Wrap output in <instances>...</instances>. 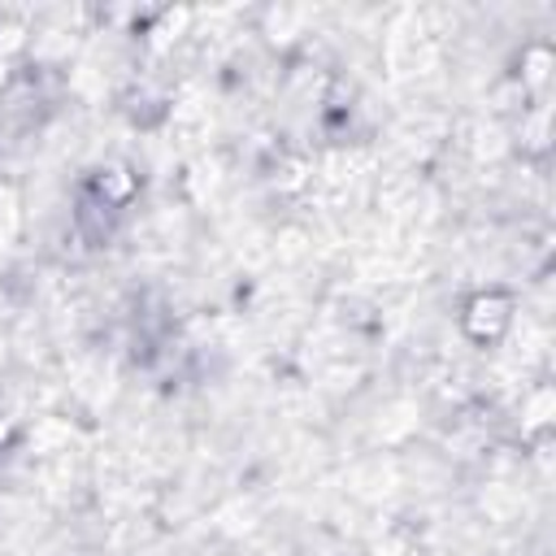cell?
Masks as SVG:
<instances>
[{
    "label": "cell",
    "instance_id": "cell-8",
    "mask_svg": "<svg viewBox=\"0 0 556 556\" xmlns=\"http://www.w3.org/2000/svg\"><path fill=\"white\" fill-rule=\"evenodd\" d=\"M4 83H9V52L0 48V87H4Z\"/></svg>",
    "mask_w": 556,
    "mask_h": 556
},
{
    "label": "cell",
    "instance_id": "cell-4",
    "mask_svg": "<svg viewBox=\"0 0 556 556\" xmlns=\"http://www.w3.org/2000/svg\"><path fill=\"white\" fill-rule=\"evenodd\" d=\"M113 222H117V213L113 208H104L96 195H87L83 187H78V208H74V230L91 243V248H100L109 235H113Z\"/></svg>",
    "mask_w": 556,
    "mask_h": 556
},
{
    "label": "cell",
    "instance_id": "cell-5",
    "mask_svg": "<svg viewBox=\"0 0 556 556\" xmlns=\"http://www.w3.org/2000/svg\"><path fill=\"white\" fill-rule=\"evenodd\" d=\"M517 139L526 156H543L552 148V100H530V109L521 113Z\"/></svg>",
    "mask_w": 556,
    "mask_h": 556
},
{
    "label": "cell",
    "instance_id": "cell-1",
    "mask_svg": "<svg viewBox=\"0 0 556 556\" xmlns=\"http://www.w3.org/2000/svg\"><path fill=\"white\" fill-rule=\"evenodd\" d=\"M517 326V295L508 287H478L460 304V334L478 348L504 343V334Z\"/></svg>",
    "mask_w": 556,
    "mask_h": 556
},
{
    "label": "cell",
    "instance_id": "cell-6",
    "mask_svg": "<svg viewBox=\"0 0 556 556\" xmlns=\"http://www.w3.org/2000/svg\"><path fill=\"white\" fill-rule=\"evenodd\" d=\"M552 408H556L552 387L539 382V387L521 400V434H547V430H552Z\"/></svg>",
    "mask_w": 556,
    "mask_h": 556
},
{
    "label": "cell",
    "instance_id": "cell-9",
    "mask_svg": "<svg viewBox=\"0 0 556 556\" xmlns=\"http://www.w3.org/2000/svg\"><path fill=\"white\" fill-rule=\"evenodd\" d=\"M0 365H4V348H0Z\"/></svg>",
    "mask_w": 556,
    "mask_h": 556
},
{
    "label": "cell",
    "instance_id": "cell-7",
    "mask_svg": "<svg viewBox=\"0 0 556 556\" xmlns=\"http://www.w3.org/2000/svg\"><path fill=\"white\" fill-rule=\"evenodd\" d=\"M17 226H22V200L9 182H0V248L17 239Z\"/></svg>",
    "mask_w": 556,
    "mask_h": 556
},
{
    "label": "cell",
    "instance_id": "cell-2",
    "mask_svg": "<svg viewBox=\"0 0 556 556\" xmlns=\"http://www.w3.org/2000/svg\"><path fill=\"white\" fill-rule=\"evenodd\" d=\"M83 191L96 195L104 208L122 213V208L139 195V174H135V165H126V161H104V165H96V169L87 174Z\"/></svg>",
    "mask_w": 556,
    "mask_h": 556
},
{
    "label": "cell",
    "instance_id": "cell-3",
    "mask_svg": "<svg viewBox=\"0 0 556 556\" xmlns=\"http://www.w3.org/2000/svg\"><path fill=\"white\" fill-rule=\"evenodd\" d=\"M552 70H556V52H552L547 43H526V48H521V70H517L521 96L547 100V91H552Z\"/></svg>",
    "mask_w": 556,
    "mask_h": 556
}]
</instances>
